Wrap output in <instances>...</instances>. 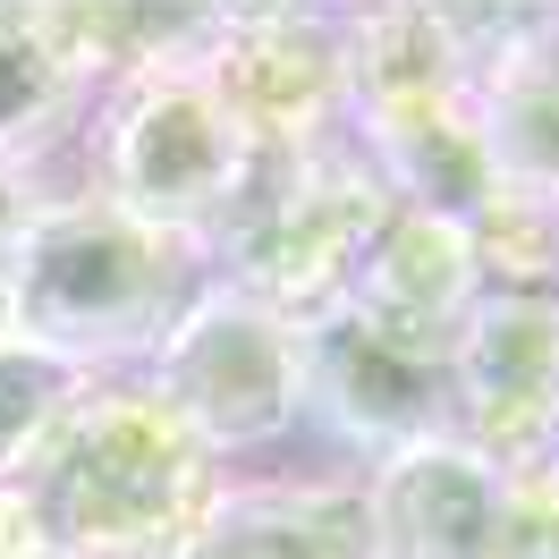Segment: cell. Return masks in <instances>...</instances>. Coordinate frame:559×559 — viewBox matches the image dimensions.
<instances>
[{
	"label": "cell",
	"mask_w": 559,
	"mask_h": 559,
	"mask_svg": "<svg viewBox=\"0 0 559 559\" xmlns=\"http://www.w3.org/2000/svg\"><path fill=\"white\" fill-rule=\"evenodd\" d=\"M212 288L204 246L153 229L103 195H60L17 212V263H9V340L69 365L76 382L153 365L178 314Z\"/></svg>",
	"instance_id": "1"
},
{
	"label": "cell",
	"mask_w": 559,
	"mask_h": 559,
	"mask_svg": "<svg viewBox=\"0 0 559 559\" xmlns=\"http://www.w3.org/2000/svg\"><path fill=\"white\" fill-rule=\"evenodd\" d=\"M43 551L60 559H178L212 500V450L144 382H85L17 475Z\"/></svg>",
	"instance_id": "2"
},
{
	"label": "cell",
	"mask_w": 559,
	"mask_h": 559,
	"mask_svg": "<svg viewBox=\"0 0 559 559\" xmlns=\"http://www.w3.org/2000/svg\"><path fill=\"white\" fill-rule=\"evenodd\" d=\"M382 212H390V187L356 136L340 144V128H331L314 144H280V153L246 162L238 195L204 229V272L212 288H238L254 306L314 322L322 306H340Z\"/></svg>",
	"instance_id": "3"
},
{
	"label": "cell",
	"mask_w": 559,
	"mask_h": 559,
	"mask_svg": "<svg viewBox=\"0 0 559 559\" xmlns=\"http://www.w3.org/2000/svg\"><path fill=\"white\" fill-rule=\"evenodd\" d=\"M204 26V17H195ZM103 204L136 212L153 229H178V238L204 246V229L221 221V204L238 195L254 144L238 136V119L221 110V94L195 69V35L178 43L170 60L119 76L103 103Z\"/></svg>",
	"instance_id": "4"
},
{
	"label": "cell",
	"mask_w": 559,
	"mask_h": 559,
	"mask_svg": "<svg viewBox=\"0 0 559 559\" xmlns=\"http://www.w3.org/2000/svg\"><path fill=\"white\" fill-rule=\"evenodd\" d=\"M144 390L212 457L263 450L306 424V322L238 288H204L162 340V356L144 365Z\"/></svg>",
	"instance_id": "5"
},
{
	"label": "cell",
	"mask_w": 559,
	"mask_h": 559,
	"mask_svg": "<svg viewBox=\"0 0 559 559\" xmlns=\"http://www.w3.org/2000/svg\"><path fill=\"white\" fill-rule=\"evenodd\" d=\"M195 69L238 119L254 153L280 144H314L340 119L348 94V17H314V9H238V17H204L195 26Z\"/></svg>",
	"instance_id": "6"
},
{
	"label": "cell",
	"mask_w": 559,
	"mask_h": 559,
	"mask_svg": "<svg viewBox=\"0 0 559 559\" xmlns=\"http://www.w3.org/2000/svg\"><path fill=\"white\" fill-rule=\"evenodd\" d=\"M306 416L340 450H365L373 466L416 441H441L450 432V348L407 340L356 306H322L306 322Z\"/></svg>",
	"instance_id": "7"
},
{
	"label": "cell",
	"mask_w": 559,
	"mask_h": 559,
	"mask_svg": "<svg viewBox=\"0 0 559 559\" xmlns=\"http://www.w3.org/2000/svg\"><path fill=\"white\" fill-rule=\"evenodd\" d=\"M450 441L500 466L559 450V297H475L450 331Z\"/></svg>",
	"instance_id": "8"
},
{
	"label": "cell",
	"mask_w": 559,
	"mask_h": 559,
	"mask_svg": "<svg viewBox=\"0 0 559 559\" xmlns=\"http://www.w3.org/2000/svg\"><path fill=\"white\" fill-rule=\"evenodd\" d=\"M178 559H382V525H373V491L340 475L212 484Z\"/></svg>",
	"instance_id": "9"
},
{
	"label": "cell",
	"mask_w": 559,
	"mask_h": 559,
	"mask_svg": "<svg viewBox=\"0 0 559 559\" xmlns=\"http://www.w3.org/2000/svg\"><path fill=\"white\" fill-rule=\"evenodd\" d=\"M475 297H484V263H475L466 221L399 204V195H390V212L373 221V238H365L348 288H340V306L390 322V331H407V340H432V348H450V331L475 314Z\"/></svg>",
	"instance_id": "10"
},
{
	"label": "cell",
	"mask_w": 559,
	"mask_h": 559,
	"mask_svg": "<svg viewBox=\"0 0 559 559\" xmlns=\"http://www.w3.org/2000/svg\"><path fill=\"white\" fill-rule=\"evenodd\" d=\"M466 110L500 187L559 195V17H484Z\"/></svg>",
	"instance_id": "11"
},
{
	"label": "cell",
	"mask_w": 559,
	"mask_h": 559,
	"mask_svg": "<svg viewBox=\"0 0 559 559\" xmlns=\"http://www.w3.org/2000/svg\"><path fill=\"white\" fill-rule=\"evenodd\" d=\"M85 76L60 51L51 9H0V178L76 110Z\"/></svg>",
	"instance_id": "12"
},
{
	"label": "cell",
	"mask_w": 559,
	"mask_h": 559,
	"mask_svg": "<svg viewBox=\"0 0 559 559\" xmlns=\"http://www.w3.org/2000/svg\"><path fill=\"white\" fill-rule=\"evenodd\" d=\"M76 390L85 382H76L69 365H51V356L0 340V484H17V475L43 457L51 424L76 407Z\"/></svg>",
	"instance_id": "13"
},
{
	"label": "cell",
	"mask_w": 559,
	"mask_h": 559,
	"mask_svg": "<svg viewBox=\"0 0 559 559\" xmlns=\"http://www.w3.org/2000/svg\"><path fill=\"white\" fill-rule=\"evenodd\" d=\"M17 559H60V551H17Z\"/></svg>",
	"instance_id": "14"
}]
</instances>
